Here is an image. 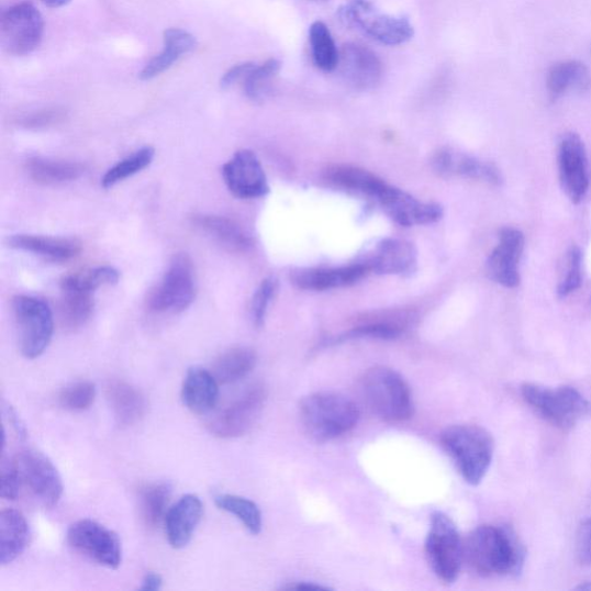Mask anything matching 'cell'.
<instances>
[{
    "mask_svg": "<svg viewBox=\"0 0 591 591\" xmlns=\"http://www.w3.org/2000/svg\"><path fill=\"white\" fill-rule=\"evenodd\" d=\"M464 556L481 577H516L524 570L527 551L512 527L483 525L467 537Z\"/></svg>",
    "mask_w": 591,
    "mask_h": 591,
    "instance_id": "1",
    "label": "cell"
},
{
    "mask_svg": "<svg viewBox=\"0 0 591 591\" xmlns=\"http://www.w3.org/2000/svg\"><path fill=\"white\" fill-rule=\"evenodd\" d=\"M85 278L97 290L102 286L116 285L120 281V271L111 266H102L90 270Z\"/></svg>",
    "mask_w": 591,
    "mask_h": 591,
    "instance_id": "46",
    "label": "cell"
},
{
    "mask_svg": "<svg viewBox=\"0 0 591 591\" xmlns=\"http://www.w3.org/2000/svg\"><path fill=\"white\" fill-rule=\"evenodd\" d=\"M314 2H321V3H323V2H328V0H314Z\"/></svg>",
    "mask_w": 591,
    "mask_h": 591,
    "instance_id": "52",
    "label": "cell"
},
{
    "mask_svg": "<svg viewBox=\"0 0 591 591\" xmlns=\"http://www.w3.org/2000/svg\"><path fill=\"white\" fill-rule=\"evenodd\" d=\"M338 15L346 24L386 45L404 44L415 34L408 18L386 14L372 0H348L338 10Z\"/></svg>",
    "mask_w": 591,
    "mask_h": 591,
    "instance_id": "8",
    "label": "cell"
},
{
    "mask_svg": "<svg viewBox=\"0 0 591 591\" xmlns=\"http://www.w3.org/2000/svg\"><path fill=\"white\" fill-rule=\"evenodd\" d=\"M441 442L462 479L470 486H479L493 459L494 441L490 432L479 425H453L443 431Z\"/></svg>",
    "mask_w": 591,
    "mask_h": 591,
    "instance_id": "3",
    "label": "cell"
},
{
    "mask_svg": "<svg viewBox=\"0 0 591 591\" xmlns=\"http://www.w3.org/2000/svg\"><path fill=\"white\" fill-rule=\"evenodd\" d=\"M216 506L236 516L252 534L258 535L263 528V515L258 505L247 498L236 494H219L215 497Z\"/></svg>",
    "mask_w": 591,
    "mask_h": 591,
    "instance_id": "36",
    "label": "cell"
},
{
    "mask_svg": "<svg viewBox=\"0 0 591 591\" xmlns=\"http://www.w3.org/2000/svg\"><path fill=\"white\" fill-rule=\"evenodd\" d=\"M360 391L370 411L388 423H403L414 415L411 388L393 369L376 367L360 379Z\"/></svg>",
    "mask_w": 591,
    "mask_h": 591,
    "instance_id": "4",
    "label": "cell"
},
{
    "mask_svg": "<svg viewBox=\"0 0 591 591\" xmlns=\"http://www.w3.org/2000/svg\"><path fill=\"white\" fill-rule=\"evenodd\" d=\"M66 112L59 108L43 109L30 113L19 121L21 126L26 129H47L54 126L65 120Z\"/></svg>",
    "mask_w": 591,
    "mask_h": 591,
    "instance_id": "43",
    "label": "cell"
},
{
    "mask_svg": "<svg viewBox=\"0 0 591 591\" xmlns=\"http://www.w3.org/2000/svg\"><path fill=\"white\" fill-rule=\"evenodd\" d=\"M582 283V255L578 246H572L566 258L565 277L559 282L560 298L575 292Z\"/></svg>",
    "mask_w": 591,
    "mask_h": 591,
    "instance_id": "41",
    "label": "cell"
},
{
    "mask_svg": "<svg viewBox=\"0 0 591 591\" xmlns=\"http://www.w3.org/2000/svg\"><path fill=\"white\" fill-rule=\"evenodd\" d=\"M576 589H578V590H591V581L583 582V583L579 584L578 587H576Z\"/></svg>",
    "mask_w": 591,
    "mask_h": 591,
    "instance_id": "51",
    "label": "cell"
},
{
    "mask_svg": "<svg viewBox=\"0 0 591 591\" xmlns=\"http://www.w3.org/2000/svg\"><path fill=\"white\" fill-rule=\"evenodd\" d=\"M191 220L198 230L210 235L230 252L246 253L253 247L252 237L231 219L212 214H196Z\"/></svg>",
    "mask_w": 591,
    "mask_h": 591,
    "instance_id": "28",
    "label": "cell"
},
{
    "mask_svg": "<svg viewBox=\"0 0 591 591\" xmlns=\"http://www.w3.org/2000/svg\"><path fill=\"white\" fill-rule=\"evenodd\" d=\"M154 157L155 150L152 147H144L133 153L105 172L102 178V187L111 189L121 183V181L142 172L150 166Z\"/></svg>",
    "mask_w": 591,
    "mask_h": 591,
    "instance_id": "38",
    "label": "cell"
},
{
    "mask_svg": "<svg viewBox=\"0 0 591 591\" xmlns=\"http://www.w3.org/2000/svg\"><path fill=\"white\" fill-rule=\"evenodd\" d=\"M203 514V505L196 494L181 497L168 510L165 518L166 535L171 548L183 549L191 542Z\"/></svg>",
    "mask_w": 591,
    "mask_h": 591,
    "instance_id": "23",
    "label": "cell"
},
{
    "mask_svg": "<svg viewBox=\"0 0 591 591\" xmlns=\"http://www.w3.org/2000/svg\"><path fill=\"white\" fill-rule=\"evenodd\" d=\"M26 171L41 186H57L80 178L85 172V167L77 163L32 157L26 163Z\"/></svg>",
    "mask_w": 591,
    "mask_h": 591,
    "instance_id": "32",
    "label": "cell"
},
{
    "mask_svg": "<svg viewBox=\"0 0 591 591\" xmlns=\"http://www.w3.org/2000/svg\"><path fill=\"white\" fill-rule=\"evenodd\" d=\"M196 278L191 258L175 256L160 283L148 294L147 306L156 313H178L189 309L196 299Z\"/></svg>",
    "mask_w": 591,
    "mask_h": 591,
    "instance_id": "9",
    "label": "cell"
},
{
    "mask_svg": "<svg viewBox=\"0 0 591 591\" xmlns=\"http://www.w3.org/2000/svg\"><path fill=\"white\" fill-rule=\"evenodd\" d=\"M337 70L345 82L359 92L376 88L382 79V63L378 55L360 43H347L339 51Z\"/></svg>",
    "mask_w": 591,
    "mask_h": 591,
    "instance_id": "15",
    "label": "cell"
},
{
    "mask_svg": "<svg viewBox=\"0 0 591 591\" xmlns=\"http://www.w3.org/2000/svg\"><path fill=\"white\" fill-rule=\"evenodd\" d=\"M257 355L253 349L236 347L220 355L213 364V376L220 384L235 383L256 368Z\"/></svg>",
    "mask_w": 591,
    "mask_h": 591,
    "instance_id": "33",
    "label": "cell"
},
{
    "mask_svg": "<svg viewBox=\"0 0 591 591\" xmlns=\"http://www.w3.org/2000/svg\"><path fill=\"white\" fill-rule=\"evenodd\" d=\"M521 395L539 417L561 431L591 416V402L571 386L551 389L527 382L521 386Z\"/></svg>",
    "mask_w": 591,
    "mask_h": 591,
    "instance_id": "5",
    "label": "cell"
},
{
    "mask_svg": "<svg viewBox=\"0 0 591 591\" xmlns=\"http://www.w3.org/2000/svg\"><path fill=\"white\" fill-rule=\"evenodd\" d=\"M425 556L438 579L447 584L457 581L465 560L464 542L456 524L443 512L431 516Z\"/></svg>",
    "mask_w": 591,
    "mask_h": 591,
    "instance_id": "7",
    "label": "cell"
},
{
    "mask_svg": "<svg viewBox=\"0 0 591 591\" xmlns=\"http://www.w3.org/2000/svg\"><path fill=\"white\" fill-rule=\"evenodd\" d=\"M278 282L276 279L268 278L261 282L252 303V316L254 324L261 327L265 323L268 306L277 292Z\"/></svg>",
    "mask_w": 591,
    "mask_h": 591,
    "instance_id": "42",
    "label": "cell"
},
{
    "mask_svg": "<svg viewBox=\"0 0 591 591\" xmlns=\"http://www.w3.org/2000/svg\"><path fill=\"white\" fill-rule=\"evenodd\" d=\"M378 275L412 276L417 268L416 247L404 239L381 241L363 261Z\"/></svg>",
    "mask_w": 591,
    "mask_h": 591,
    "instance_id": "21",
    "label": "cell"
},
{
    "mask_svg": "<svg viewBox=\"0 0 591 591\" xmlns=\"http://www.w3.org/2000/svg\"><path fill=\"white\" fill-rule=\"evenodd\" d=\"M267 401L264 383H254L231 405L210 422L211 434L222 439L238 438L247 434L261 416Z\"/></svg>",
    "mask_w": 591,
    "mask_h": 591,
    "instance_id": "12",
    "label": "cell"
},
{
    "mask_svg": "<svg viewBox=\"0 0 591 591\" xmlns=\"http://www.w3.org/2000/svg\"><path fill=\"white\" fill-rule=\"evenodd\" d=\"M22 486L21 476L14 461L4 462L2 466V498L15 500L20 495Z\"/></svg>",
    "mask_w": 591,
    "mask_h": 591,
    "instance_id": "44",
    "label": "cell"
},
{
    "mask_svg": "<svg viewBox=\"0 0 591 591\" xmlns=\"http://www.w3.org/2000/svg\"><path fill=\"white\" fill-rule=\"evenodd\" d=\"M164 579L160 575L149 572L145 576L141 590L144 591H157L163 588Z\"/></svg>",
    "mask_w": 591,
    "mask_h": 591,
    "instance_id": "48",
    "label": "cell"
},
{
    "mask_svg": "<svg viewBox=\"0 0 591 591\" xmlns=\"http://www.w3.org/2000/svg\"><path fill=\"white\" fill-rule=\"evenodd\" d=\"M60 320L67 330L83 326L94 311V292L85 276L66 277L60 282Z\"/></svg>",
    "mask_w": 591,
    "mask_h": 591,
    "instance_id": "20",
    "label": "cell"
},
{
    "mask_svg": "<svg viewBox=\"0 0 591 591\" xmlns=\"http://www.w3.org/2000/svg\"><path fill=\"white\" fill-rule=\"evenodd\" d=\"M171 488L166 483L146 486L141 491V515L147 528L161 524L168 513Z\"/></svg>",
    "mask_w": 591,
    "mask_h": 591,
    "instance_id": "35",
    "label": "cell"
},
{
    "mask_svg": "<svg viewBox=\"0 0 591 591\" xmlns=\"http://www.w3.org/2000/svg\"><path fill=\"white\" fill-rule=\"evenodd\" d=\"M224 183L239 199H256L269 192L259 158L253 150H238L222 168Z\"/></svg>",
    "mask_w": 591,
    "mask_h": 591,
    "instance_id": "14",
    "label": "cell"
},
{
    "mask_svg": "<svg viewBox=\"0 0 591 591\" xmlns=\"http://www.w3.org/2000/svg\"><path fill=\"white\" fill-rule=\"evenodd\" d=\"M369 272L363 261L338 268H306L292 271L291 282L302 290L325 291L355 285Z\"/></svg>",
    "mask_w": 591,
    "mask_h": 591,
    "instance_id": "22",
    "label": "cell"
},
{
    "mask_svg": "<svg viewBox=\"0 0 591 591\" xmlns=\"http://www.w3.org/2000/svg\"><path fill=\"white\" fill-rule=\"evenodd\" d=\"M403 325L398 322H370L364 323L359 326L352 328L349 332L339 337V339H353V338H379V339H394L399 337L403 332Z\"/></svg>",
    "mask_w": 591,
    "mask_h": 591,
    "instance_id": "40",
    "label": "cell"
},
{
    "mask_svg": "<svg viewBox=\"0 0 591 591\" xmlns=\"http://www.w3.org/2000/svg\"><path fill=\"white\" fill-rule=\"evenodd\" d=\"M309 38L312 57L317 68L325 73L336 70L339 51L325 22L316 20L310 27Z\"/></svg>",
    "mask_w": 591,
    "mask_h": 591,
    "instance_id": "34",
    "label": "cell"
},
{
    "mask_svg": "<svg viewBox=\"0 0 591 591\" xmlns=\"http://www.w3.org/2000/svg\"><path fill=\"white\" fill-rule=\"evenodd\" d=\"M105 394L111 412L121 425H135L146 415V398L132 383L120 379L111 380L107 384Z\"/></svg>",
    "mask_w": 591,
    "mask_h": 591,
    "instance_id": "24",
    "label": "cell"
},
{
    "mask_svg": "<svg viewBox=\"0 0 591 591\" xmlns=\"http://www.w3.org/2000/svg\"><path fill=\"white\" fill-rule=\"evenodd\" d=\"M67 542L74 549L109 570H118L122 565L120 537L97 521L85 518L75 522L67 532Z\"/></svg>",
    "mask_w": 591,
    "mask_h": 591,
    "instance_id": "11",
    "label": "cell"
},
{
    "mask_svg": "<svg viewBox=\"0 0 591 591\" xmlns=\"http://www.w3.org/2000/svg\"><path fill=\"white\" fill-rule=\"evenodd\" d=\"M30 537L26 517L16 510H4L0 514V562L7 566L24 554Z\"/></svg>",
    "mask_w": 591,
    "mask_h": 591,
    "instance_id": "29",
    "label": "cell"
},
{
    "mask_svg": "<svg viewBox=\"0 0 591 591\" xmlns=\"http://www.w3.org/2000/svg\"><path fill=\"white\" fill-rule=\"evenodd\" d=\"M591 77L588 67L579 60H565L555 64L548 74L547 87L550 99L558 100L570 90H587Z\"/></svg>",
    "mask_w": 591,
    "mask_h": 591,
    "instance_id": "30",
    "label": "cell"
},
{
    "mask_svg": "<svg viewBox=\"0 0 591 591\" xmlns=\"http://www.w3.org/2000/svg\"><path fill=\"white\" fill-rule=\"evenodd\" d=\"M9 246L54 263L73 260L81 252L75 239L38 235H14Z\"/></svg>",
    "mask_w": 591,
    "mask_h": 591,
    "instance_id": "26",
    "label": "cell"
},
{
    "mask_svg": "<svg viewBox=\"0 0 591 591\" xmlns=\"http://www.w3.org/2000/svg\"><path fill=\"white\" fill-rule=\"evenodd\" d=\"M576 557L580 565L591 567V517L584 520L577 532Z\"/></svg>",
    "mask_w": 591,
    "mask_h": 591,
    "instance_id": "45",
    "label": "cell"
},
{
    "mask_svg": "<svg viewBox=\"0 0 591 591\" xmlns=\"http://www.w3.org/2000/svg\"><path fill=\"white\" fill-rule=\"evenodd\" d=\"M44 33L41 12L24 2L8 9L0 19V41L7 53L25 56L40 45Z\"/></svg>",
    "mask_w": 591,
    "mask_h": 591,
    "instance_id": "10",
    "label": "cell"
},
{
    "mask_svg": "<svg viewBox=\"0 0 591 591\" xmlns=\"http://www.w3.org/2000/svg\"><path fill=\"white\" fill-rule=\"evenodd\" d=\"M376 201L386 213L403 226L435 223L443 216V209L438 203L421 201L390 185Z\"/></svg>",
    "mask_w": 591,
    "mask_h": 591,
    "instance_id": "17",
    "label": "cell"
},
{
    "mask_svg": "<svg viewBox=\"0 0 591 591\" xmlns=\"http://www.w3.org/2000/svg\"><path fill=\"white\" fill-rule=\"evenodd\" d=\"M22 483L44 509H53L64 492L60 475L54 464L35 449L21 450L13 460Z\"/></svg>",
    "mask_w": 591,
    "mask_h": 591,
    "instance_id": "13",
    "label": "cell"
},
{
    "mask_svg": "<svg viewBox=\"0 0 591 591\" xmlns=\"http://www.w3.org/2000/svg\"><path fill=\"white\" fill-rule=\"evenodd\" d=\"M559 175L568 199L579 203L589 189V171L584 144L576 133L566 134L560 143Z\"/></svg>",
    "mask_w": 591,
    "mask_h": 591,
    "instance_id": "16",
    "label": "cell"
},
{
    "mask_svg": "<svg viewBox=\"0 0 591 591\" xmlns=\"http://www.w3.org/2000/svg\"><path fill=\"white\" fill-rule=\"evenodd\" d=\"M97 399V388L90 381H77L66 386L60 392L59 404L68 412L80 413L92 406Z\"/></svg>",
    "mask_w": 591,
    "mask_h": 591,
    "instance_id": "39",
    "label": "cell"
},
{
    "mask_svg": "<svg viewBox=\"0 0 591 591\" xmlns=\"http://www.w3.org/2000/svg\"><path fill=\"white\" fill-rule=\"evenodd\" d=\"M300 416L306 434L316 442H330L348 434L359 421L357 404L349 398L333 392L305 397L300 404Z\"/></svg>",
    "mask_w": 591,
    "mask_h": 591,
    "instance_id": "2",
    "label": "cell"
},
{
    "mask_svg": "<svg viewBox=\"0 0 591 591\" xmlns=\"http://www.w3.org/2000/svg\"><path fill=\"white\" fill-rule=\"evenodd\" d=\"M255 63H242L237 64L226 71L221 79L222 88H231L238 82H243L249 71L253 70Z\"/></svg>",
    "mask_w": 591,
    "mask_h": 591,
    "instance_id": "47",
    "label": "cell"
},
{
    "mask_svg": "<svg viewBox=\"0 0 591 591\" xmlns=\"http://www.w3.org/2000/svg\"><path fill=\"white\" fill-rule=\"evenodd\" d=\"M334 186L377 199L389 183L375 174L353 166H334L326 172Z\"/></svg>",
    "mask_w": 591,
    "mask_h": 591,
    "instance_id": "31",
    "label": "cell"
},
{
    "mask_svg": "<svg viewBox=\"0 0 591 591\" xmlns=\"http://www.w3.org/2000/svg\"><path fill=\"white\" fill-rule=\"evenodd\" d=\"M286 589L288 590H321V589H328L326 587H323L321 584H314L309 582H298L296 584L289 586Z\"/></svg>",
    "mask_w": 591,
    "mask_h": 591,
    "instance_id": "49",
    "label": "cell"
},
{
    "mask_svg": "<svg viewBox=\"0 0 591 591\" xmlns=\"http://www.w3.org/2000/svg\"><path fill=\"white\" fill-rule=\"evenodd\" d=\"M219 384L209 370L191 368L181 386V401L193 414H209L219 401Z\"/></svg>",
    "mask_w": 591,
    "mask_h": 591,
    "instance_id": "25",
    "label": "cell"
},
{
    "mask_svg": "<svg viewBox=\"0 0 591 591\" xmlns=\"http://www.w3.org/2000/svg\"><path fill=\"white\" fill-rule=\"evenodd\" d=\"M42 3L53 9H58L71 3V0H41Z\"/></svg>",
    "mask_w": 591,
    "mask_h": 591,
    "instance_id": "50",
    "label": "cell"
},
{
    "mask_svg": "<svg viewBox=\"0 0 591 591\" xmlns=\"http://www.w3.org/2000/svg\"><path fill=\"white\" fill-rule=\"evenodd\" d=\"M524 248V234L512 228L502 231L499 243L487 263L489 277L506 288L517 287L520 283L518 265Z\"/></svg>",
    "mask_w": 591,
    "mask_h": 591,
    "instance_id": "18",
    "label": "cell"
},
{
    "mask_svg": "<svg viewBox=\"0 0 591 591\" xmlns=\"http://www.w3.org/2000/svg\"><path fill=\"white\" fill-rule=\"evenodd\" d=\"M19 348L29 359L48 349L54 335V314L51 306L33 296L18 294L12 300Z\"/></svg>",
    "mask_w": 591,
    "mask_h": 591,
    "instance_id": "6",
    "label": "cell"
},
{
    "mask_svg": "<svg viewBox=\"0 0 591 591\" xmlns=\"http://www.w3.org/2000/svg\"><path fill=\"white\" fill-rule=\"evenodd\" d=\"M431 165L443 177H462L490 186H498L502 181L493 165L453 148L439 149L432 157Z\"/></svg>",
    "mask_w": 591,
    "mask_h": 591,
    "instance_id": "19",
    "label": "cell"
},
{
    "mask_svg": "<svg viewBox=\"0 0 591 591\" xmlns=\"http://www.w3.org/2000/svg\"><path fill=\"white\" fill-rule=\"evenodd\" d=\"M281 70V62L270 58L265 63L253 67V70L245 77L243 89L245 96L253 101H263L270 92L271 81Z\"/></svg>",
    "mask_w": 591,
    "mask_h": 591,
    "instance_id": "37",
    "label": "cell"
},
{
    "mask_svg": "<svg viewBox=\"0 0 591 591\" xmlns=\"http://www.w3.org/2000/svg\"><path fill=\"white\" fill-rule=\"evenodd\" d=\"M197 47L196 37L181 29H169L164 34V51L152 58L141 73V79L149 81L169 70L181 57Z\"/></svg>",
    "mask_w": 591,
    "mask_h": 591,
    "instance_id": "27",
    "label": "cell"
}]
</instances>
